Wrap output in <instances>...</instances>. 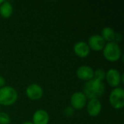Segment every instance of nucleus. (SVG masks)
Returning <instances> with one entry per match:
<instances>
[{
    "label": "nucleus",
    "mask_w": 124,
    "mask_h": 124,
    "mask_svg": "<svg viewBox=\"0 0 124 124\" xmlns=\"http://www.w3.org/2000/svg\"><path fill=\"white\" fill-rule=\"evenodd\" d=\"M105 90V86L104 83L94 78L86 81L83 88V93L85 94L86 98L98 99L104 94Z\"/></svg>",
    "instance_id": "1"
},
{
    "label": "nucleus",
    "mask_w": 124,
    "mask_h": 124,
    "mask_svg": "<svg viewBox=\"0 0 124 124\" xmlns=\"http://www.w3.org/2000/svg\"><path fill=\"white\" fill-rule=\"evenodd\" d=\"M17 92L12 86H6L0 89V105L9 106L13 105L17 100Z\"/></svg>",
    "instance_id": "2"
},
{
    "label": "nucleus",
    "mask_w": 124,
    "mask_h": 124,
    "mask_svg": "<svg viewBox=\"0 0 124 124\" xmlns=\"http://www.w3.org/2000/svg\"><path fill=\"white\" fill-rule=\"evenodd\" d=\"M102 50L105 58L110 62H116L121 58V49L118 44L115 42H108L105 44Z\"/></svg>",
    "instance_id": "3"
},
{
    "label": "nucleus",
    "mask_w": 124,
    "mask_h": 124,
    "mask_svg": "<svg viewBox=\"0 0 124 124\" xmlns=\"http://www.w3.org/2000/svg\"><path fill=\"white\" fill-rule=\"evenodd\" d=\"M109 101L115 109H121L124 106V90L122 88H115L110 93Z\"/></svg>",
    "instance_id": "4"
},
{
    "label": "nucleus",
    "mask_w": 124,
    "mask_h": 124,
    "mask_svg": "<svg viewBox=\"0 0 124 124\" xmlns=\"http://www.w3.org/2000/svg\"><path fill=\"white\" fill-rule=\"evenodd\" d=\"M86 97L82 92H78L73 94L70 98V104L75 110H81L86 105Z\"/></svg>",
    "instance_id": "5"
},
{
    "label": "nucleus",
    "mask_w": 124,
    "mask_h": 124,
    "mask_svg": "<svg viewBox=\"0 0 124 124\" xmlns=\"http://www.w3.org/2000/svg\"><path fill=\"white\" fill-rule=\"evenodd\" d=\"M27 97L31 100H39L44 94L43 89L41 86L36 84H33L29 85L25 90Z\"/></svg>",
    "instance_id": "6"
},
{
    "label": "nucleus",
    "mask_w": 124,
    "mask_h": 124,
    "mask_svg": "<svg viewBox=\"0 0 124 124\" xmlns=\"http://www.w3.org/2000/svg\"><path fill=\"white\" fill-rule=\"evenodd\" d=\"M105 41L108 42H115L118 44L121 41V35L115 32V31L110 27H105L102 30L101 36Z\"/></svg>",
    "instance_id": "7"
},
{
    "label": "nucleus",
    "mask_w": 124,
    "mask_h": 124,
    "mask_svg": "<svg viewBox=\"0 0 124 124\" xmlns=\"http://www.w3.org/2000/svg\"><path fill=\"white\" fill-rule=\"evenodd\" d=\"M87 44L90 49L99 52L104 49L106 41L100 35H92L89 37Z\"/></svg>",
    "instance_id": "8"
},
{
    "label": "nucleus",
    "mask_w": 124,
    "mask_h": 124,
    "mask_svg": "<svg viewBox=\"0 0 124 124\" xmlns=\"http://www.w3.org/2000/svg\"><path fill=\"white\" fill-rule=\"evenodd\" d=\"M105 78L108 84L112 87H116L120 85L121 83V75L120 72L114 68L110 69L106 73Z\"/></svg>",
    "instance_id": "9"
},
{
    "label": "nucleus",
    "mask_w": 124,
    "mask_h": 124,
    "mask_svg": "<svg viewBox=\"0 0 124 124\" xmlns=\"http://www.w3.org/2000/svg\"><path fill=\"white\" fill-rule=\"evenodd\" d=\"M94 70L87 65H82L76 70V76L83 81H89L94 78Z\"/></svg>",
    "instance_id": "10"
},
{
    "label": "nucleus",
    "mask_w": 124,
    "mask_h": 124,
    "mask_svg": "<svg viewBox=\"0 0 124 124\" xmlns=\"http://www.w3.org/2000/svg\"><path fill=\"white\" fill-rule=\"evenodd\" d=\"M86 109L90 116L97 117L101 112L102 104L98 99H92L89 101Z\"/></svg>",
    "instance_id": "11"
},
{
    "label": "nucleus",
    "mask_w": 124,
    "mask_h": 124,
    "mask_svg": "<svg viewBox=\"0 0 124 124\" xmlns=\"http://www.w3.org/2000/svg\"><path fill=\"white\" fill-rule=\"evenodd\" d=\"M73 50L75 54L81 58H84L87 57L90 53V48L88 44L84 41H78L77 42L73 47Z\"/></svg>",
    "instance_id": "12"
},
{
    "label": "nucleus",
    "mask_w": 124,
    "mask_h": 124,
    "mask_svg": "<svg viewBox=\"0 0 124 124\" xmlns=\"http://www.w3.org/2000/svg\"><path fill=\"white\" fill-rule=\"evenodd\" d=\"M49 121V116L48 113L44 110H36L33 116V124H48Z\"/></svg>",
    "instance_id": "13"
},
{
    "label": "nucleus",
    "mask_w": 124,
    "mask_h": 124,
    "mask_svg": "<svg viewBox=\"0 0 124 124\" xmlns=\"http://www.w3.org/2000/svg\"><path fill=\"white\" fill-rule=\"evenodd\" d=\"M13 12V7L10 2L4 1L0 5V15L4 18H9Z\"/></svg>",
    "instance_id": "14"
},
{
    "label": "nucleus",
    "mask_w": 124,
    "mask_h": 124,
    "mask_svg": "<svg viewBox=\"0 0 124 124\" xmlns=\"http://www.w3.org/2000/svg\"><path fill=\"white\" fill-rule=\"evenodd\" d=\"M106 76V72L102 68H98L94 72V78L102 81Z\"/></svg>",
    "instance_id": "15"
},
{
    "label": "nucleus",
    "mask_w": 124,
    "mask_h": 124,
    "mask_svg": "<svg viewBox=\"0 0 124 124\" xmlns=\"http://www.w3.org/2000/svg\"><path fill=\"white\" fill-rule=\"evenodd\" d=\"M10 121V117L7 113L4 112L0 113V124H9Z\"/></svg>",
    "instance_id": "16"
},
{
    "label": "nucleus",
    "mask_w": 124,
    "mask_h": 124,
    "mask_svg": "<svg viewBox=\"0 0 124 124\" xmlns=\"http://www.w3.org/2000/svg\"><path fill=\"white\" fill-rule=\"evenodd\" d=\"M74 113H75V110H74V109L72 107H68L64 110V115L66 117H71V116H73Z\"/></svg>",
    "instance_id": "17"
},
{
    "label": "nucleus",
    "mask_w": 124,
    "mask_h": 124,
    "mask_svg": "<svg viewBox=\"0 0 124 124\" xmlns=\"http://www.w3.org/2000/svg\"><path fill=\"white\" fill-rule=\"evenodd\" d=\"M4 84H5V80L3 77L0 76V89L3 86H4Z\"/></svg>",
    "instance_id": "18"
},
{
    "label": "nucleus",
    "mask_w": 124,
    "mask_h": 124,
    "mask_svg": "<svg viewBox=\"0 0 124 124\" xmlns=\"http://www.w3.org/2000/svg\"><path fill=\"white\" fill-rule=\"evenodd\" d=\"M22 124H33L32 122H30V121H27V122H24Z\"/></svg>",
    "instance_id": "19"
},
{
    "label": "nucleus",
    "mask_w": 124,
    "mask_h": 124,
    "mask_svg": "<svg viewBox=\"0 0 124 124\" xmlns=\"http://www.w3.org/2000/svg\"><path fill=\"white\" fill-rule=\"evenodd\" d=\"M3 1H4L3 0H0V5H1V4L3 3Z\"/></svg>",
    "instance_id": "20"
},
{
    "label": "nucleus",
    "mask_w": 124,
    "mask_h": 124,
    "mask_svg": "<svg viewBox=\"0 0 124 124\" xmlns=\"http://www.w3.org/2000/svg\"><path fill=\"white\" fill-rule=\"evenodd\" d=\"M0 108H1V105H0Z\"/></svg>",
    "instance_id": "21"
},
{
    "label": "nucleus",
    "mask_w": 124,
    "mask_h": 124,
    "mask_svg": "<svg viewBox=\"0 0 124 124\" xmlns=\"http://www.w3.org/2000/svg\"></svg>",
    "instance_id": "22"
}]
</instances>
